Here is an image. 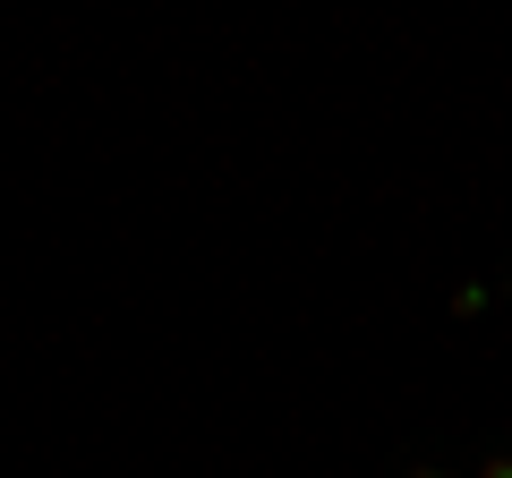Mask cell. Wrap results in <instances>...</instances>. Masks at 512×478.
Here are the masks:
<instances>
[{
	"label": "cell",
	"instance_id": "obj_1",
	"mask_svg": "<svg viewBox=\"0 0 512 478\" xmlns=\"http://www.w3.org/2000/svg\"><path fill=\"white\" fill-rule=\"evenodd\" d=\"M478 478H512V453H495V461H487V470H478Z\"/></svg>",
	"mask_w": 512,
	"mask_h": 478
},
{
	"label": "cell",
	"instance_id": "obj_2",
	"mask_svg": "<svg viewBox=\"0 0 512 478\" xmlns=\"http://www.w3.org/2000/svg\"><path fill=\"white\" fill-rule=\"evenodd\" d=\"M410 478H436V470H410Z\"/></svg>",
	"mask_w": 512,
	"mask_h": 478
}]
</instances>
